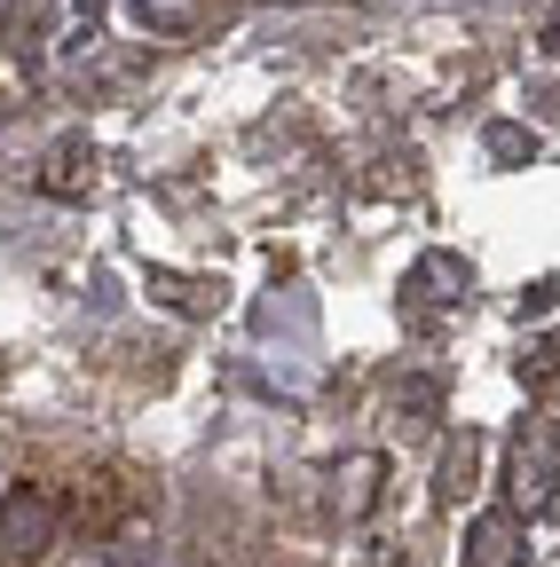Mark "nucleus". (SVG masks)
Returning a JSON list of instances; mask_svg holds the SVG:
<instances>
[{"mask_svg": "<svg viewBox=\"0 0 560 567\" xmlns=\"http://www.w3.org/2000/svg\"><path fill=\"white\" fill-rule=\"evenodd\" d=\"M544 48H552V55H560V24H552V32H544Z\"/></svg>", "mask_w": 560, "mask_h": 567, "instance_id": "12", "label": "nucleus"}, {"mask_svg": "<svg viewBox=\"0 0 560 567\" xmlns=\"http://www.w3.org/2000/svg\"><path fill=\"white\" fill-rule=\"evenodd\" d=\"M72 528V488L63 481H9L0 488V559H40Z\"/></svg>", "mask_w": 560, "mask_h": 567, "instance_id": "1", "label": "nucleus"}, {"mask_svg": "<svg viewBox=\"0 0 560 567\" xmlns=\"http://www.w3.org/2000/svg\"><path fill=\"white\" fill-rule=\"evenodd\" d=\"M466 284H474V276H466V260H450V252H427V260L410 268V292H418V300H435V308L458 300Z\"/></svg>", "mask_w": 560, "mask_h": 567, "instance_id": "7", "label": "nucleus"}, {"mask_svg": "<svg viewBox=\"0 0 560 567\" xmlns=\"http://www.w3.org/2000/svg\"><path fill=\"white\" fill-rule=\"evenodd\" d=\"M435 402H442V386H435V379H410V386L395 394V410H410V417H427Z\"/></svg>", "mask_w": 560, "mask_h": 567, "instance_id": "8", "label": "nucleus"}, {"mask_svg": "<svg viewBox=\"0 0 560 567\" xmlns=\"http://www.w3.org/2000/svg\"><path fill=\"white\" fill-rule=\"evenodd\" d=\"M489 151H498V158H521L529 134H521V126H489Z\"/></svg>", "mask_w": 560, "mask_h": 567, "instance_id": "11", "label": "nucleus"}, {"mask_svg": "<svg viewBox=\"0 0 560 567\" xmlns=\"http://www.w3.org/2000/svg\"><path fill=\"white\" fill-rule=\"evenodd\" d=\"M466 567H529V528L513 513H481L466 528Z\"/></svg>", "mask_w": 560, "mask_h": 567, "instance_id": "3", "label": "nucleus"}, {"mask_svg": "<svg viewBox=\"0 0 560 567\" xmlns=\"http://www.w3.org/2000/svg\"><path fill=\"white\" fill-rule=\"evenodd\" d=\"M95 182V151H88V134H63L55 151H48V174H40V189L48 197H80Z\"/></svg>", "mask_w": 560, "mask_h": 567, "instance_id": "5", "label": "nucleus"}, {"mask_svg": "<svg viewBox=\"0 0 560 567\" xmlns=\"http://www.w3.org/2000/svg\"><path fill=\"white\" fill-rule=\"evenodd\" d=\"M379 473H387L379 450H356V457L339 465V488H332V496H339V513H347V520H364V513L379 505Z\"/></svg>", "mask_w": 560, "mask_h": 567, "instance_id": "6", "label": "nucleus"}, {"mask_svg": "<svg viewBox=\"0 0 560 567\" xmlns=\"http://www.w3.org/2000/svg\"><path fill=\"white\" fill-rule=\"evenodd\" d=\"M474 473H481V434L466 425V434H450V450H442V465H435V505H442V513H458V505H466Z\"/></svg>", "mask_w": 560, "mask_h": 567, "instance_id": "4", "label": "nucleus"}, {"mask_svg": "<svg viewBox=\"0 0 560 567\" xmlns=\"http://www.w3.org/2000/svg\"><path fill=\"white\" fill-rule=\"evenodd\" d=\"M63 567H126V551H119V544H95V536H88V544H80L72 559H63Z\"/></svg>", "mask_w": 560, "mask_h": 567, "instance_id": "10", "label": "nucleus"}, {"mask_svg": "<svg viewBox=\"0 0 560 567\" xmlns=\"http://www.w3.org/2000/svg\"><path fill=\"white\" fill-rule=\"evenodd\" d=\"M552 496H560V434L552 425H529V434H513V450H506V505L544 513Z\"/></svg>", "mask_w": 560, "mask_h": 567, "instance_id": "2", "label": "nucleus"}, {"mask_svg": "<svg viewBox=\"0 0 560 567\" xmlns=\"http://www.w3.org/2000/svg\"><path fill=\"white\" fill-rule=\"evenodd\" d=\"M521 371H529L537 386H544V379H560V339H537V347H529V363H521Z\"/></svg>", "mask_w": 560, "mask_h": 567, "instance_id": "9", "label": "nucleus"}]
</instances>
